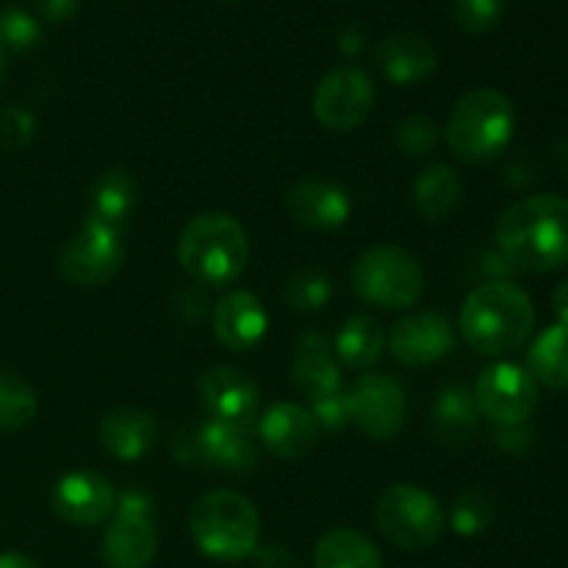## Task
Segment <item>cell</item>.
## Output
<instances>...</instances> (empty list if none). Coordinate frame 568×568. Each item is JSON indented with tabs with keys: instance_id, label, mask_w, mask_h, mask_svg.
I'll use <instances>...</instances> for the list:
<instances>
[{
	"instance_id": "1",
	"label": "cell",
	"mask_w": 568,
	"mask_h": 568,
	"mask_svg": "<svg viewBox=\"0 0 568 568\" xmlns=\"http://www.w3.org/2000/svg\"><path fill=\"white\" fill-rule=\"evenodd\" d=\"M497 250L516 272L547 275L568 264V200L532 194L510 205L497 222Z\"/></svg>"
},
{
	"instance_id": "2",
	"label": "cell",
	"mask_w": 568,
	"mask_h": 568,
	"mask_svg": "<svg viewBox=\"0 0 568 568\" xmlns=\"http://www.w3.org/2000/svg\"><path fill=\"white\" fill-rule=\"evenodd\" d=\"M536 327L532 300L514 281L477 286L460 308V336L475 353L499 358L525 347Z\"/></svg>"
},
{
	"instance_id": "3",
	"label": "cell",
	"mask_w": 568,
	"mask_h": 568,
	"mask_svg": "<svg viewBox=\"0 0 568 568\" xmlns=\"http://www.w3.org/2000/svg\"><path fill=\"white\" fill-rule=\"evenodd\" d=\"M178 261L200 286H233L247 270V231L225 211L192 216L178 236Z\"/></svg>"
},
{
	"instance_id": "4",
	"label": "cell",
	"mask_w": 568,
	"mask_h": 568,
	"mask_svg": "<svg viewBox=\"0 0 568 568\" xmlns=\"http://www.w3.org/2000/svg\"><path fill=\"white\" fill-rule=\"evenodd\" d=\"M516 131V109L499 89H471L455 103L447 122V144L466 164H491L508 150Z\"/></svg>"
},
{
	"instance_id": "5",
	"label": "cell",
	"mask_w": 568,
	"mask_h": 568,
	"mask_svg": "<svg viewBox=\"0 0 568 568\" xmlns=\"http://www.w3.org/2000/svg\"><path fill=\"white\" fill-rule=\"evenodd\" d=\"M192 541L214 560H242L258 549L261 516L247 497L236 491H209L189 514Z\"/></svg>"
},
{
	"instance_id": "6",
	"label": "cell",
	"mask_w": 568,
	"mask_h": 568,
	"mask_svg": "<svg viewBox=\"0 0 568 568\" xmlns=\"http://www.w3.org/2000/svg\"><path fill=\"white\" fill-rule=\"evenodd\" d=\"M353 288L364 303L383 311H408L425 294L419 258L397 244H375L353 264Z\"/></svg>"
},
{
	"instance_id": "7",
	"label": "cell",
	"mask_w": 568,
	"mask_h": 568,
	"mask_svg": "<svg viewBox=\"0 0 568 568\" xmlns=\"http://www.w3.org/2000/svg\"><path fill=\"white\" fill-rule=\"evenodd\" d=\"M375 521L383 536L405 552H425L444 532V514L438 499L419 486L386 488L377 499Z\"/></svg>"
},
{
	"instance_id": "8",
	"label": "cell",
	"mask_w": 568,
	"mask_h": 568,
	"mask_svg": "<svg viewBox=\"0 0 568 568\" xmlns=\"http://www.w3.org/2000/svg\"><path fill=\"white\" fill-rule=\"evenodd\" d=\"M103 560L109 568H148L159 549L155 499L142 488L116 494V508L103 532Z\"/></svg>"
},
{
	"instance_id": "9",
	"label": "cell",
	"mask_w": 568,
	"mask_h": 568,
	"mask_svg": "<svg viewBox=\"0 0 568 568\" xmlns=\"http://www.w3.org/2000/svg\"><path fill=\"white\" fill-rule=\"evenodd\" d=\"M125 231L87 220L78 236L61 250L59 272L78 288L105 286L125 261Z\"/></svg>"
},
{
	"instance_id": "10",
	"label": "cell",
	"mask_w": 568,
	"mask_h": 568,
	"mask_svg": "<svg viewBox=\"0 0 568 568\" xmlns=\"http://www.w3.org/2000/svg\"><path fill=\"white\" fill-rule=\"evenodd\" d=\"M471 397L494 427L525 425L538 408V383L527 366L494 364L477 377Z\"/></svg>"
},
{
	"instance_id": "11",
	"label": "cell",
	"mask_w": 568,
	"mask_h": 568,
	"mask_svg": "<svg viewBox=\"0 0 568 568\" xmlns=\"http://www.w3.org/2000/svg\"><path fill=\"white\" fill-rule=\"evenodd\" d=\"M375 109V87L361 67L344 64L327 72L314 92V114L327 131L349 133Z\"/></svg>"
},
{
	"instance_id": "12",
	"label": "cell",
	"mask_w": 568,
	"mask_h": 568,
	"mask_svg": "<svg viewBox=\"0 0 568 568\" xmlns=\"http://www.w3.org/2000/svg\"><path fill=\"white\" fill-rule=\"evenodd\" d=\"M349 422L375 442H392L405 425L408 399L403 386L386 375L355 377L347 392Z\"/></svg>"
},
{
	"instance_id": "13",
	"label": "cell",
	"mask_w": 568,
	"mask_h": 568,
	"mask_svg": "<svg viewBox=\"0 0 568 568\" xmlns=\"http://www.w3.org/2000/svg\"><path fill=\"white\" fill-rule=\"evenodd\" d=\"M200 403L209 410V419L242 427L253 433L261 419V392L250 375L236 366H214L203 372L197 383Z\"/></svg>"
},
{
	"instance_id": "14",
	"label": "cell",
	"mask_w": 568,
	"mask_h": 568,
	"mask_svg": "<svg viewBox=\"0 0 568 568\" xmlns=\"http://www.w3.org/2000/svg\"><path fill=\"white\" fill-rule=\"evenodd\" d=\"M392 355L405 366H430L447 358L455 347V327L438 311H416L394 322L388 336Z\"/></svg>"
},
{
	"instance_id": "15",
	"label": "cell",
	"mask_w": 568,
	"mask_h": 568,
	"mask_svg": "<svg viewBox=\"0 0 568 568\" xmlns=\"http://www.w3.org/2000/svg\"><path fill=\"white\" fill-rule=\"evenodd\" d=\"M50 505L70 525L92 527L114 514L116 491L100 471H70L53 486Z\"/></svg>"
},
{
	"instance_id": "16",
	"label": "cell",
	"mask_w": 568,
	"mask_h": 568,
	"mask_svg": "<svg viewBox=\"0 0 568 568\" xmlns=\"http://www.w3.org/2000/svg\"><path fill=\"white\" fill-rule=\"evenodd\" d=\"M286 211L308 231H336L353 214L347 189L327 178H303L286 194Z\"/></svg>"
},
{
	"instance_id": "17",
	"label": "cell",
	"mask_w": 568,
	"mask_h": 568,
	"mask_svg": "<svg viewBox=\"0 0 568 568\" xmlns=\"http://www.w3.org/2000/svg\"><path fill=\"white\" fill-rule=\"evenodd\" d=\"M211 325H214V338L222 347L231 353H250L264 342L270 316H266L264 303L253 292L233 288L214 305Z\"/></svg>"
},
{
	"instance_id": "18",
	"label": "cell",
	"mask_w": 568,
	"mask_h": 568,
	"mask_svg": "<svg viewBox=\"0 0 568 568\" xmlns=\"http://www.w3.org/2000/svg\"><path fill=\"white\" fill-rule=\"evenodd\" d=\"M258 436L266 453L281 460H300L311 455L320 444L322 427L316 425L314 414L303 405L277 403L258 419Z\"/></svg>"
},
{
	"instance_id": "19",
	"label": "cell",
	"mask_w": 568,
	"mask_h": 568,
	"mask_svg": "<svg viewBox=\"0 0 568 568\" xmlns=\"http://www.w3.org/2000/svg\"><path fill=\"white\" fill-rule=\"evenodd\" d=\"M186 449L194 460L211 466L220 471H253L258 460L253 433L242 427L225 425V422L209 419L194 430L192 442H186Z\"/></svg>"
},
{
	"instance_id": "20",
	"label": "cell",
	"mask_w": 568,
	"mask_h": 568,
	"mask_svg": "<svg viewBox=\"0 0 568 568\" xmlns=\"http://www.w3.org/2000/svg\"><path fill=\"white\" fill-rule=\"evenodd\" d=\"M292 381L308 399L342 392V366L331 347V338L308 331L297 338L292 355Z\"/></svg>"
},
{
	"instance_id": "21",
	"label": "cell",
	"mask_w": 568,
	"mask_h": 568,
	"mask_svg": "<svg viewBox=\"0 0 568 568\" xmlns=\"http://www.w3.org/2000/svg\"><path fill=\"white\" fill-rule=\"evenodd\" d=\"M375 61L388 81L410 87V83L427 81L436 72L438 53L430 39H425L422 33L403 31L381 39V44L375 48Z\"/></svg>"
},
{
	"instance_id": "22",
	"label": "cell",
	"mask_w": 568,
	"mask_h": 568,
	"mask_svg": "<svg viewBox=\"0 0 568 568\" xmlns=\"http://www.w3.org/2000/svg\"><path fill=\"white\" fill-rule=\"evenodd\" d=\"M155 419L142 408L120 405L103 414L98 425V438L116 460H142L155 447Z\"/></svg>"
},
{
	"instance_id": "23",
	"label": "cell",
	"mask_w": 568,
	"mask_h": 568,
	"mask_svg": "<svg viewBox=\"0 0 568 568\" xmlns=\"http://www.w3.org/2000/svg\"><path fill=\"white\" fill-rule=\"evenodd\" d=\"M433 438L447 449H466L480 433V410L464 386H449L433 399Z\"/></svg>"
},
{
	"instance_id": "24",
	"label": "cell",
	"mask_w": 568,
	"mask_h": 568,
	"mask_svg": "<svg viewBox=\"0 0 568 568\" xmlns=\"http://www.w3.org/2000/svg\"><path fill=\"white\" fill-rule=\"evenodd\" d=\"M410 194H414V205L422 220L442 225V222L453 220V214L458 211L460 197H464V183L453 166L436 161L416 175Z\"/></svg>"
},
{
	"instance_id": "25",
	"label": "cell",
	"mask_w": 568,
	"mask_h": 568,
	"mask_svg": "<svg viewBox=\"0 0 568 568\" xmlns=\"http://www.w3.org/2000/svg\"><path fill=\"white\" fill-rule=\"evenodd\" d=\"M136 203H139V186L136 181H133V175L128 170L114 166V170H105L103 175L94 181L92 194H89L87 220L116 227V231H125Z\"/></svg>"
},
{
	"instance_id": "26",
	"label": "cell",
	"mask_w": 568,
	"mask_h": 568,
	"mask_svg": "<svg viewBox=\"0 0 568 568\" xmlns=\"http://www.w3.org/2000/svg\"><path fill=\"white\" fill-rule=\"evenodd\" d=\"M383 347H386V333H383L381 322L364 314L344 320L336 333V342H333L336 361L358 372L372 369L381 361Z\"/></svg>"
},
{
	"instance_id": "27",
	"label": "cell",
	"mask_w": 568,
	"mask_h": 568,
	"mask_svg": "<svg viewBox=\"0 0 568 568\" xmlns=\"http://www.w3.org/2000/svg\"><path fill=\"white\" fill-rule=\"evenodd\" d=\"M527 372L536 383L566 392L568 388V325H549L527 349Z\"/></svg>"
},
{
	"instance_id": "28",
	"label": "cell",
	"mask_w": 568,
	"mask_h": 568,
	"mask_svg": "<svg viewBox=\"0 0 568 568\" xmlns=\"http://www.w3.org/2000/svg\"><path fill=\"white\" fill-rule=\"evenodd\" d=\"M314 568H383V558L375 544L358 530L325 532L314 549Z\"/></svg>"
},
{
	"instance_id": "29",
	"label": "cell",
	"mask_w": 568,
	"mask_h": 568,
	"mask_svg": "<svg viewBox=\"0 0 568 568\" xmlns=\"http://www.w3.org/2000/svg\"><path fill=\"white\" fill-rule=\"evenodd\" d=\"M497 521V499L488 488H466L455 497L453 514H449V525L458 536L475 538L483 532L491 530V525Z\"/></svg>"
},
{
	"instance_id": "30",
	"label": "cell",
	"mask_w": 568,
	"mask_h": 568,
	"mask_svg": "<svg viewBox=\"0 0 568 568\" xmlns=\"http://www.w3.org/2000/svg\"><path fill=\"white\" fill-rule=\"evenodd\" d=\"M333 297V281L322 270H297L286 281L283 288V303L294 311V314H316L325 308Z\"/></svg>"
},
{
	"instance_id": "31",
	"label": "cell",
	"mask_w": 568,
	"mask_h": 568,
	"mask_svg": "<svg viewBox=\"0 0 568 568\" xmlns=\"http://www.w3.org/2000/svg\"><path fill=\"white\" fill-rule=\"evenodd\" d=\"M37 416V394L20 377L0 375V430H20Z\"/></svg>"
},
{
	"instance_id": "32",
	"label": "cell",
	"mask_w": 568,
	"mask_h": 568,
	"mask_svg": "<svg viewBox=\"0 0 568 568\" xmlns=\"http://www.w3.org/2000/svg\"><path fill=\"white\" fill-rule=\"evenodd\" d=\"M39 39H42V28H39L37 17L28 14L20 6L0 9V48L26 53V50L37 48Z\"/></svg>"
},
{
	"instance_id": "33",
	"label": "cell",
	"mask_w": 568,
	"mask_h": 568,
	"mask_svg": "<svg viewBox=\"0 0 568 568\" xmlns=\"http://www.w3.org/2000/svg\"><path fill=\"white\" fill-rule=\"evenodd\" d=\"M394 139H397V148L408 159H425V155H430L436 150L438 139H442V128L430 116L410 114L399 122L397 131H394Z\"/></svg>"
},
{
	"instance_id": "34",
	"label": "cell",
	"mask_w": 568,
	"mask_h": 568,
	"mask_svg": "<svg viewBox=\"0 0 568 568\" xmlns=\"http://www.w3.org/2000/svg\"><path fill=\"white\" fill-rule=\"evenodd\" d=\"M455 22L466 33H488L505 14V0H453Z\"/></svg>"
},
{
	"instance_id": "35",
	"label": "cell",
	"mask_w": 568,
	"mask_h": 568,
	"mask_svg": "<svg viewBox=\"0 0 568 568\" xmlns=\"http://www.w3.org/2000/svg\"><path fill=\"white\" fill-rule=\"evenodd\" d=\"M37 133V120L22 105H6L0 109V150L3 153H20L28 148Z\"/></svg>"
},
{
	"instance_id": "36",
	"label": "cell",
	"mask_w": 568,
	"mask_h": 568,
	"mask_svg": "<svg viewBox=\"0 0 568 568\" xmlns=\"http://www.w3.org/2000/svg\"><path fill=\"white\" fill-rule=\"evenodd\" d=\"M311 414H314L316 425L322 430L338 433L349 425V403H347V392H333L325 394V397L311 399Z\"/></svg>"
},
{
	"instance_id": "37",
	"label": "cell",
	"mask_w": 568,
	"mask_h": 568,
	"mask_svg": "<svg viewBox=\"0 0 568 568\" xmlns=\"http://www.w3.org/2000/svg\"><path fill=\"white\" fill-rule=\"evenodd\" d=\"M205 311H209V300H205V292L200 288V283L183 288V292H178L175 300H172V314H175L183 325H197L205 316Z\"/></svg>"
},
{
	"instance_id": "38",
	"label": "cell",
	"mask_w": 568,
	"mask_h": 568,
	"mask_svg": "<svg viewBox=\"0 0 568 568\" xmlns=\"http://www.w3.org/2000/svg\"><path fill=\"white\" fill-rule=\"evenodd\" d=\"M494 442L499 449H508V453H527L536 444V433L527 425H510V427H497L494 433Z\"/></svg>"
},
{
	"instance_id": "39",
	"label": "cell",
	"mask_w": 568,
	"mask_h": 568,
	"mask_svg": "<svg viewBox=\"0 0 568 568\" xmlns=\"http://www.w3.org/2000/svg\"><path fill=\"white\" fill-rule=\"evenodd\" d=\"M253 564L255 568H300L297 555L281 544H266V547L255 549Z\"/></svg>"
},
{
	"instance_id": "40",
	"label": "cell",
	"mask_w": 568,
	"mask_h": 568,
	"mask_svg": "<svg viewBox=\"0 0 568 568\" xmlns=\"http://www.w3.org/2000/svg\"><path fill=\"white\" fill-rule=\"evenodd\" d=\"M480 272L483 275H488L486 283L510 281L514 275H519V272L508 264V258H505L499 250H486V253H480Z\"/></svg>"
},
{
	"instance_id": "41",
	"label": "cell",
	"mask_w": 568,
	"mask_h": 568,
	"mask_svg": "<svg viewBox=\"0 0 568 568\" xmlns=\"http://www.w3.org/2000/svg\"><path fill=\"white\" fill-rule=\"evenodd\" d=\"M81 0H37V9L44 20L64 22L78 11Z\"/></svg>"
},
{
	"instance_id": "42",
	"label": "cell",
	"mask_w": 568,
	"mask_h": 568,
	"mask_svg": "<svg viewBox=\"0 0 568 568\" xmlns=\"http://www.w3.org/2000/svg\"><path fill=\"white\" fill-rule=\"evenodd\" d=\"M552 311L558 316L560 325H568V277L564 283H558L552 292Z\"/></svg>"
},
{
	"instance_id": "43",
	"label": "cell",
	"mask_w": 568,
	"mask_h": 568,
	"mask_svg": "<svg viewBox=\"0 0 568 568\" xmlns=\"http://www.w3.org/2000/svg\"><path fill=\"white\" fill-rule=\"evenodd\" d=\"M338 48H342L344 53L355 55L361 48H364V33H361L358 28H347V31L338 37Z\"/></svg>"
},
{
	"instance_id": "44",
	"label": "cell",
	"mask_w": 568,
	"mask_h": 568,
	"mask_svg": "<svg viewBox=\"0 0 568 568\" xmlns=\"http://www.w3.org/2000/svg\"><path fill=\"white\" fill-rule=\"evenodd\" d=\"M0 568H42V566L22 552H3L0 555Z\"/></svg>"
},
{
	"instance_id": "45",
	"label": "cell",
	"mask_w": 568,
	"mask_h": 568,
	"mask_svg": "<svg viewBox=\"0 0 568 568\" xmlns=\"http://www.w3.org/2000/svg\"><path fill=\"white\" fill-rule=\"evenodd\" d=\"M555 159H558L560 172L568 178V136L560 139V142H555Z\"/></svg>"
},
{
	"instance_id": "46",
	"label": "cell",
	"mask_w": 568,
	"mask_h": 568,
	"mask_svg": "<svg viewBox=\"0 0 568 568\" xmlns=\"http://www.w3.org/2000/svg\"><path fill=\"white\" fill-rule=\"evenodd\" d=\"M6 83V50L0 48V89H3Z\"/></svg>"
}]
</instances>
